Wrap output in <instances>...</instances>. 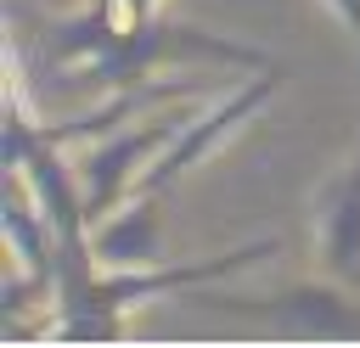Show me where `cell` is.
Wrapping results in <instances>:
<instances>
[{"mask_svg": "<svg viewBox=\"0 0 360 348\" xmlns=\"http://www.w3.org/2000/svg\"><path fill=\"white\" fill-rule=\"evenodd\" d=\"M281 241L264 236V241H242L236 253H219V258H186V264H146V269H107L96 264L90 253L62 264V281H56V320H51V337L62 342H112L124 337V314L141 309L146 297H169V292H197L202 281H225L236 269H253L276 253Z\"/></svg>", "mask_w": 360, "mask_h": 348, "instance_id": "obj_1", "label": "cell"}, {"mask_svg": "<svg viewBox=\"0 0 360 348\" xmlns=\"http://www.w3.org/2000/svg\"><path fill=\"white\" fill-rule=\"evenodd\" d=\"M169 62H214V67H248V73H264L270 67V56L259 45H242V39H225V34H208V28L146 17V22H124L118 39L107 45V56H96L79 73V84H90V90H135V84H146Z\"/></svg>", "mask_w": 360, "mask_h": 348, "instance_id": "obj_2", "label": "cell"}, {"mask_svg": "<svg viewBox=\"0 0 360 348\" xmlns=\"http://www.w3.org/2000/svg\"><path fill=\"white\" fill-rule=\"evenodd\" d=\"M276 90H281V73H276V62H270L259 79L236 84V90H231V95H219L208 112H186L180 135L152 157V168L141 174V185H135V191H158V196H169V191H174V185H180L202 157H214V152H219V146H225L248 118H259V112H264V101H270Z\"/></svg>", "mask_w": 360, "mask_h": 348, "instance_id": "obj_3", "label": "cell"}, {"mask_svg": "<svg viewBox=\"0 0 360 348\" xmlns=\"http://www.w3.org/2000/svg\"><path fill=\"white\" fill-rule=\"evenodd\" d=\"M180 123H186V112H174V118H146V123H129V129H107V135H96L84 152H79V185H84V208H90V225L101 219V213H112L135 185H141V174L152 168V157L180 135Z\"/></svg>", "mask_w": 360, "mask_h": 348, "instance_id": "obj_4", "label": "cell"}, {"mask_svg": "<svg viewBox=\"0 0 360 348\" xmlns=\"http://www.w3.org/2000/svg\"><path fill=\"white\" fill-rule=\"evenodd\" d=\"M0 225H6V314H17L28 297L51 292L62 281V241L51 230V219L39 213V202L28 196V185L17 174H6V202H0Z\"/></svg>", "mask_w": 360, "mask_h": 348, "instance_id": "obj_5", "label": "cell"}, {"mask_svg": "<svg viewBox=\"0 0 360 348\" xmlns=\"http://www.w3.org/2000/svg\"><path fill=\"white\" fill-rule=\"evenodd\" d=\"M197 297V292H186ZM208 309H231V314H259V320H281L292 331H309V337H349L360 331V292H349L343 281H315V286H281L270 297H197Z\"/></svg>", "mask_w": 360, "mask_h": 348, "instance_id": "obj_6", "label": "cell"}, {"mask_svg": "<svg viewBox=\"0 0 360 348\" xmlns=\"http://www.w3.org/2000/svg\"><path fill=\"white\" fill-rule=\"evenodd\" d=\"M315 258L332 281L360 292V146L315 191Z\"/></svg>", "mask_w": 360, "mask_h": 348, "instance_id": "obj_7", "label": "cell"}, {"mask_svg": "<svg viewBox=\"0 0 360 348\" xmlns=\"http://www.w3.org/2000/svg\"><path fill=\"white\" fill-rule=\"evenodd\" d=\"M163 196L158 191H129L112 213L90 225V258L107 269H146L163 264Z\"/></svg>", "mask_w": 360, "mask_h": 348, "instance_id": "obj_8", "label": "cell"}, {"mask_svg": "<svg viewBox=\"0 0 360 348\" xmlns=\"http://www.w3.org/2000/svg\"><path fill=\"white\" fill-rule=\"evenodd\" d=\"M332 17H338V28L354 39V51H360V0H321Z\"/></svg>", "mask_w": 360, "mask_h": 348, "instance_id": "obj_9", "label": "cell"}, {"mask_svg": "<svg viewBox=\"0 0 360 348\" xmlns=\"http://www.w3.org/2000/svg\"><path fill=\"white\" fill-rule=\"evenodd\" d=\"M158 6H163V0H112V11H118L124 22H146V17H158Z\"/></svg>", "mask_w": 360, "mask_h": 348, "instance_id": "obj_10", "label": "cell"}]
</instances>
